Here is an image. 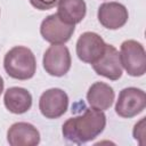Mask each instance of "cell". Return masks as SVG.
I'll list each match as a JSON object with an SVG mask.
<instances>
[{
    "label": "cell",
    "instance_id": "6da1fadb",
    "mask_svg": "<svg viewBox=\"0 0 146 146\" xmlns=\"http://www.w3.org/2000/svg\"><path fill=\"white\" fill-rule=\"evenodd\" d=\"M106 127L104 111L84 108L82 114L70 117L63 124L62 132L66 140L81 145L97 138Z\"/></svg>",
    "mask_w": 146,
    "mask_h": 146
},
{
    "label": "cell",
    "instance_id": "7a4b0ae2",
    "mask_svg": "<svg viewBox=\"0 0 146 146\" xmlns=\"http://www.w3.org/2000/svg\"><path fill=\"white\" fill-rule=\"evenodd\" d=\"M6 73L16 80H29L34 76L36 71V59L27 47H13L3 58Z\"/></svg>",
    "mask_w": 146,
    "mask_h": 146
},
{
    "label": "cell",
    "instance_id": "3957f363",
    "mask_svg": "<svg viewBox=\"0 0 146 146\" xmlns=\"http://www.w3.org/2000/svg\"><path fill=\"white\" fill-rule=\"evenodd\" d=\"M122 68L130 76H141L146 72V52L144 46L136 40H125L120 48Z\"/></svg>",
    "mask_w": 146,
    "mask_h": 146
},
{
    "label": "cell",
    "instance_id": "277c9868",
    "mask_svg": "<svg viewBox=\"0 0 146 146\" xmlns=\"http://www.w3.org/2000/svg\"><path fill=\"white\" fill-rule=\"evenodd\" d=\"M146 106V95L145 91L128 87L120 91L119 98L115 104V113L124 119H130L141 113Z\"/></svg>",
    "mask_w": 146,
    "mask_h": 146
},
{
    "label": "cell",
    "instance_id": "5b68a950",
    "mask_svg": "<svg viewBox=\"0 0 146 146\" xmlns=\"http://www.w3.org/2000/svg\"><path fill=\"white\" fill-rule=\"evenodd\" d=\"M44 71L51 76H64L71 68L70 50L64 44H51L43 54Z\"/></svg>",
    "mask_w": 146,
    "mask_h": 146
},
{
    "label": "cell",
    "instance_id": "8992f818",
    "mask_svg": "<svg viewBox=\"0 0 146 146\" xmlns=\"http://www.w3.org/2000/svg\"><path fill=\"white\" fill-rule=\"evenodd\" d=\"M75 25L63 22L57 14L47 16L40 26L41 36L51 44H64L74 33Z\"/></svg>",
    "mask_w": 146,
    "mask_h": 146
},
{
    "label": "cell",
    "instance_id": "52a82bcc",
    "mask_svg": "<svg viewBox=\"0 0 146 146\" xmlns=\"http://www.w3.org/2000/svg\"><path fill=\"white\" fill-rule=\"evenodd\" d=\"M68 107V96L59 88H51L42 92L39 99V110L46 119H58Z\"/></svg>",
    "mask_w": 146,
    "mask_h": 146
},
{
    "label": "cell",
    "instance_id": "ba28073f",
    "mask_svg": "<svg viewBox=\"0 0 146 146\" xmlns=\"http://www.w3.org/2000/svg\"><path fill=\"white\" fill-rule=\"evenodd\" d=\"M106 47L103 38L95 32L82 33L76 41V55L80 60L94 64L104 52Z\"/></svg>",
    "mask_w": 146,
    "mask_h": 146
},
{
    "label": "cell",
    "instance_id": "9c48e42d",
    "mask_svg": "<svg viewBox=\"0 0 146 146\" xmlns=\"http://www.w3.org/2000/svg\"><path fill=\"white\" fill-rule=\"evenodd\" d=\"M91 65L94 71L98 75H102L112 81L119 80L122 75V65L120 60V54L117 49L112 44L106 43L103 55Z\"/></svg>",
    "mask_w": 146,
    "mask_h": 146
},
{
    "label": "cell",
    "instance_id": "30bf717a",
    "mask_svg": "<svg viewBox=\"0 0 146 146\" xmlns=\"http://www.w3.org/2000/svg\"><path fill=\"white\" fill-rule=\"evenodd\" d=\"M99 23L108 30H117L125 25L129 18L128 9L120 2H104L97 11Z\"/></svg>",
    "mask_w": 146,
    "mask_h": 146
},
{
    "label": "cell",
    "instance_id": "8fae6325",
    "mask_svg": "<svg viewBox=\"0 0 146 146\" xmlns=\"http://www.w3.org/2000/svg\"><path fill=\"white\" fill-rule=\"evenodd\" d=\"M7 140L11 146H36L40 143V132L31 123L16 122L8 129Z\"/></svg>",
    "mask_w": 146,
    "mask_h": 146
},
{
    "label": "cell",
    "instance_id": "7c38bea8",
    "mask_svg": "<svg viewBox=\"0 0 146 146\" xmlns=\"http://www.w3.org/2000/svg\"><path fill=\"white\" fill-rule=\"evenodd\" d=\"M114 90L113 88L104 82H95L90 86L87 92L88 104L96 110L106 111L108 110L114 102Z\"/></svg>",
    "mask_w": 146,
    "mask_h": 146
},
{
    "label": "cell",
    "instance_id": "4fadbf2b",
    "mask_svg": "<svg viewBox=\"0 0 146 146\" xmlns=\"http://www.w3.org/2000/svg\"><path fill=\"white\" fill-rule=\"evenodd\" d=\"M6 108L14 114L26 113L32 106V96L30 91L21 87L8 88L3 96Z\"/></svg>",
    "mask_w": 146,
    "mask_h": 146
},
{
    "label": "cell",
    "instance_id": "5bb4252c",
    "mask_svg": "<svg viewBox=\"0 0 146 146\" xmlns=\"http://www.w3.org/2000/svg\"><path fill=\"white\" fill-rule=\"evenodd\" d=\"M87 13V6L84 0H58L57 15L58 17L71 25L82 22Z\"/></svg>",
    "mask_w": 146,
    "mask_h": 146
},
{
    "label": "cell",
    "instance_id": "9a60e30c",
    "mask_svg": "<svg viewBox=\"0 0 146 146\" xmlns=\"http://www.w3.org/2000/svg\"><path fill=\"white\" fill-rule=\"evenodd\" d=\"M58 0H30V3L39 10H48L57 5Z\"/></svg>",
    "mask_w": 146,
    "mask_h": 146
},
{
    "label": "cell",
    "instance_id": "2e32d148",
    "mask_svg": "<svg viewBox=\"0 0 146 146\" xmlns=\"http://www.w3.org/2000/svg\"><path fill=\"white\" fill-rule=\"evenodd\" d=\"M144 122H145V117H143L138 123L135 124L133 128V137L136 140H139L140 138H144L145 133H144Z\"/></svg>",
    "mask_w": 146,
    "mask_h": 146
},
{
    "label": "cell",
    "instance_id": "e0dca14e",
    "mask_svg": "<svg viewBox=\"0 0 146 146\" xmlns=\"http://www.w3.org/2000/svg\"><path fill=\"white\" fill-rule=\"evenodd\" d=\"M3 86H5V82H3L2 76L0 75V96H1V94H2V91H3Z\"/></svg>",
    "mask_w": 146,
    "mask_h": 146
}]
</instances>
